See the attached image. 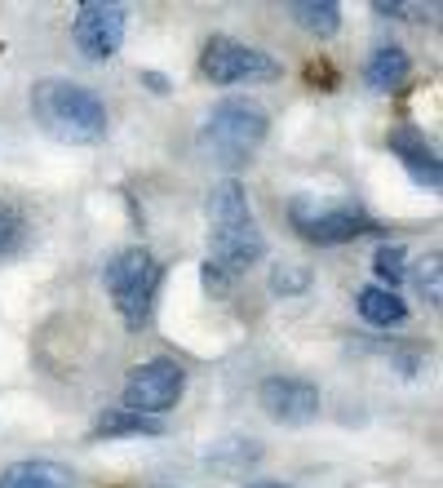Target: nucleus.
<instances>
[{"mask_svg":"<svg viewBox=\"0 0 443 488\" xmlns=\"http://www.w3.org/2000/svg\"><path fill=\"white\" fill-rule=\"evenodd\" d=\"M248 488H284V484H271V480H262V484H248Z\"/></svg>","mask_w":443,"mask_h":488,"instance_id":"obj_22","label":"nucleus"},{"mask_svg":"<svg viewBox=\"0 0 443 488\" xmlns=\"http://www.w3.org/2000/svg\"><path fill=\"white\" fill-rule=\"evenodd\" d=\"M0 488H76V480L58 462H18L0 475Z\"/></svg>","mask_w":443,"mask_h":488,"instance_id":"obj_12","label":"nucleus"},{"mask_svg":"<svg viewBox=\"0 0 443 488\" xmlns=\"http://www.w3.org/2000/svg\"><path fill=\"white\" fill-rule=\"evenodd\" d=\"M142 80H146V89H151V94H169V80H165L160 71H142Z\"/></svg>","mask_w":443,"mask_h":488,"instance_id":"obj_20","label":"nucleus"},{"mask_svg":"<svg viewBox=\"0 0 443 488\" xmlns=\"http://www.w3.org/2000/svg\"><path fill=\"white\" fill-rule=\"evenodd\" d=\"M200 71L213 85H239V80H275L279 63L267 49H253L236 36H213L200 54Z\"/></svg>","mask_w":443,"mask_h":488,"instance_id":"obj_7","label":"nucleus"},{"mask_svg":"<svg viewBox=\"0 0 443 488\" xmlns=\"http://www.w3.org/2000/svg\"><path fill=\"white\" fill-rule=\"evenodd\" d=\"M293 23L307 27L310 36H333L341 27V9L333 0H302V5H288Z\"/></svg>","mask_w":443,"mask_h":488,"instance_id":"obj_15","label":"nucleus"},{"mask_svg":"<svg viewBox=\"0 0 443 488\" xmlns=\"http://www.w3.org/2000/svg\"><path fill=\"white\" fill-rule=\"evenodd\" d=\"M267 240L253 218V205L236 178H222L208 191V258H205V289L222 298L253 262H262Z\"/></svg>","mask_w":443,"mask_h":488,"instance_id":"obj_1","label":"nucleus"},{"mask_svg":"<svg viewBox=\"0 0 443 488\" xmlns=\"http://www.w3.org/2000/svg\"><path fill=\"white\" fill-rule=\"evenodd\" d=\"M32 116L49 138L67 147H89L106 134V103L71 80H40L32 89Z\"/></svg>","mask_w":443,"mask_h":488,"instance_id":"obj_2","label":"nucleus"},{"mask_svg":"<svg viewBox=\"0 0 443 488\" xmlns=\"http://www.w3.org/2000/svg\"><path fill=\"white\" fill-rule=\"evenodd\" d=\"M165 422L160 418H137V413H125V409H111L98 418L94 426V440H116V435H160Z\"/></svg>","mask_w":443,"mask_h":488,"instance_id":"obj_14","label":"nucleus"},{"mask_svg":"<svg viewBox=\"0 0 443 488\" xmlns=\"http://www.w3.org/2000/svg\"><path fill=\"white\" fill-rule=\"evenodd\" d=\"M307 284H310L307 267H275V276H271L275 293H297V289H307Z\"/></svg>","mask_w":443,"mask_h":488,"instance_id":"obj_19","label":"nucleus"},{"mask_svg":"<svg viewBox=\"0 0 443 488\" xmlns=\"http://www.w3.org/2000/svg\"><path fill=\"white\" fill-rule=\"evenodd\" d=\"M18 240H23V213L14 205H0V253H9Z\"/></svg>","mask_w":443,"mask_h":488,"instance_id":"obj_18","label":"nucleus"},{"mask_svg":"<svg viewBox=\"0 0 443 488\" xmlns=\"http://www.w3.org/2000/svg\"><path fill=\"white\" fill-rule=\"evenodd\" d=\"M257 404L284 426H307L319 418V386L307 378H267L257 386Z\"/></svg>","mask_w":443,"mask_h":488,"instance_id":"obj_9","label":"nucleus"},{"mask_svg":"<svg viewBox=\"0 0 443 488\" xmlns=\"http://www.w3.org/2000/svg\"><path fill=\"white\" fill-rule=\"evenodd\" d=\"M288 222L310 244H346L373 231V218L359 205H350V200L328 205V200H315V196H293L288 200Z\"/></svg>","mask_w":443,"mask_h":488,"instance_id":"obj_5","label":"nucleus"},{"mask_svg":"<svg viewBox=\"0 0 443 488\" xmlns=\"http://www.w3.org/2000/svg\"><path fill=\"white\" fill-rule=\"evenodd\" d=\"M267 129H271V120H267V107L262 103H253V98H222L205 116V125H200V147L217 165L236 169L244 160H253V151L262 147Z\"/></svg>","mask_w":443,"mask_h":488,"instance_id":"obj_3","label":"nucleus"},{"mask_svg":"<svg viewBox=\"0 0 443 488\" xmlns=\"http://www.w3.org/2000/svg\"><path fill=\"white\" fill-rule=\"evenodd\" d=\"M373 271H377V280H381V289L395 293V289L408 280V249H404V244H381L373 258Z\"/></svg>","mask_w":443,"mask_h":488,"instance_id":"obj_16","label":"nucleus"},{"mask_svg":"<svg viewBox=\"0 0 443 488\" xmlns=\"http://www.w3.org/2000/svg\"><path fill=\"white\" fill-rule=\"evenodd\" d=\"M160 280H165V267H160L156 253L142 249V244L120 249V253L106 262L103 284H106V293H111V302H116V311H120V320H125L129 329H142V324L151 320Z\"/></svg>","mask_w":443,"mask_h":488,"instance_id":"obj_4","label":"nucleus"},{"mask_svg":"<svg viewBox=\"0 0 443 488\" xmlns=\"http://www.w3.org/2000/svg\"><path fill=\"white\" fill-rule=\"evenodd\" d=\"M408 71H412V63L399 45H377L368 67H364V80L373 85L377 94H390V89H399V85L408 80Z\"/></svg>","mask_w":443,"mask_h":488,"instance_id":"obj_11","label":"nucleus"},{"mask_svg":"<svg viewBox=\"0 0 443 488\" xmlns=\"http://www.w3.org/2000/svg\"><path fill=\"white\" fill-rule=\"evenodd\" d=\"M182 391H186V369L177 360H169V355H156V360L137 364L134 373L125 378L120 409L137 413V418H165L173 404L182 400Z\"/></svg>","mask_w":443,"mask_h":488,"instance_id":"obj_6","label":"nucleus"},{"mask_svg":"<svg viewBox=\"0 0 443 488\" xmlns=\"http://www.w3.org/2000/svg\"><path fill=\"white\" fill-rule=\"evenodd\" d=\"M386 147H390V156L408 169V178L417 182V187L435 191V187L443 182L439 156H435V147L426 142V134H421L417 125H395V129L386 134Z\"/></svg>","mask_w":443,"mask_h":488,"instance_id":"obj_10","label":"nucleus"},{"mask_svg":"<svg viewBox=\"0 0 443 488\" xmlns=\"http://www.w3.org/2000/svg\"><path fill=\"white\" fill-rule=\"evenodd\" d=\"M71 36H76V49H80L89 63H106V58H116L120 45H125V9H120V5L85 0V5L76 9Z\"/></svg>","mask_w":443,"mask_h":488,"instance_id":"obj_8","label":"nucleus"},{"mask_svg":"<svg viewBox=\"0 0 443 488\" xmlns=\"http://www.w3.org/2000/svg\"><path fill=\"white\" fill-rule=\"evenodd\" d=\"M373 9L381 18H404V14H408V5H373Z\"/></svg>","mask_w":443,"mask_h":488,"instance_id":"obj_21","label":"nucleus"},{"mask_svg":"<svg viewBox=\"0 0 443 488\" xmlns=\"http://www.w3.org/2000/svg\"><path fill=\"white\" fill-rule=\"evenodd\" d=\"M417 289H421V298H426L430 307H439V298H443V284H439V253L421 258V267H417Z\"/></svg>","mask_w":443,"mask_h":488,"instance_id":"obj_17","label":"nucleus"},{"mask_svg":"<svg viewBox=\"0 0 443 488\" xmlns=\"http://www.w3.org/2000/svg\"><path fill=\"white\" fill-rule=\"evenodd\" d=\"M359 315L377 324V329H390V324H404L408 320V307H404V298L399 293H390V289H381V284H368V289H359Z\"/></svg>","mask_w":443,"mask_h":488,"instance_id":"obj_13","label":"nucleus"}]
</instances>
